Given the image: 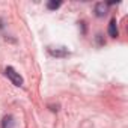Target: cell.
<instances>
[{
	"instance_id": "obj_1",
	"label": "cell",
	"mask_w": 128,
	"mask_h": 128,
	"mask_svg": "<svg viewBox=\"0 0 128 128\" xmlns=\"http://www.w3.org/2000/svg\"><path fill=\"white\" fill-rule=\"evenodd\" d=\"M5 74H6V77L12 82V84H15V86H23V77H21L12 66H8V68L5 70Z\"/></svg>"
},
{
	"instance_id": "obj_2",
	"label": "cell",
	"mask_w": 128,
	"mask_h": 128,
	"mask_svg": "<svg viewBox=\"0 0 128 128\" xmlns=\"http://www.w3.org/2000/svg\"><path fill=\"white\" fill-rule=\"evenodd\" d=\"M95 14H96V17H104L107 14V3H104V2L96 3L95 5Z\"/></svg>"
},
{
	"instance_id": "obj_3",
	"label": "cell",
	"mask_w": 128,
	"mask_h": 128,
	"mask_svg": "<svg viewBox=\"0 0 128 128\" xmlns=\"http://www.w3.org/2000/svg\"><path fill=\"white\" fill-rule=\"evenodd\" d=\"M118 23H116V18H112L110 23H108V35L112 38H118Z\"/></svg>"
},
{
	"instance_id": "obj_4",
	"label": "cell",
	"mask_w": 128,
	"mask_h": 128,
	"mask_svg": "<svg viewBox=\"0 0 128 128\" xmlns=\"http://www.w3.org/2000/svg\"><path fill=\"white\" fill-rule=\"evenodd\" d=\"M48 51L54 57H66L68 56V50L66 48H56V50L54 48H48Z\"/></svg>"
},
{
	"instance_id": "obj_5",
	"label": "cell",
	"mask_w": 128,
	"mask_h": 128,
	"mask_svg": "<svg viewBox=\"0 0 128 128\" xmlns=\"http://www.w3.org/2000/svg\"><path fill=\"white\" fill-rule=\"evenodd\" d=\"M60 5H62L60 2H56V0H51V2H48V3H47V8H48V9H57Z\"/></svg>"
},
{
	"instance_id": "obj_6",
	"label": "cell",
	"mask_w": 128,
	"mask_h": 128,
	"mask_svg": "<svg viewBox=\"0 0 128 128\" xmlns=\"http://www.w3.org/2000/svg\"><path fill=\"white\" fill-rule=\"evenodd\" d=\"M11 124H12V118H11V116H6V118L3 119V128H9Z\"/></svg>"
}]
</instances>
